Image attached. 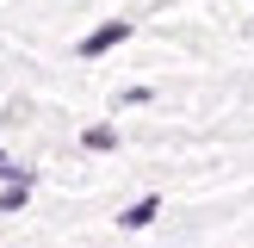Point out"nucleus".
Segmentation results:
<instances>
[{"mask_svg":"<svg viewBox=\"0 0 254 248\" xmlns=\"http://www.w3.org/2000/svg\"><path fill=\"white\" fill-rule=\"evenodd\" d=\"M124 37H130V19H112V25H99L93 37H81V56L93 62V56H106L112 44H124Z\"/></svg>","mask_w":254,"mask_h":248,"instance_id":"f257e3e1","label":"nucleus"},{"mask_svg":"<svg viewBox=\"0 0 254 248\" xmlns=\"http://www.w3.org/2000/svg\"><path fill=\"white\" fill-rule=\"evenodd\" d=\"M155 211H161V198H155V192H149V198H136V205H130V211H124V217H118V223H124V230H143V223H155Z\"/></svg>","mask_w":254,"mask_h":248,"instance_id":"f03ea898","label":"nucleus"},{"mask_svg":"<svg viewBox=\"0 0 254 248\" xmlns=\"http://www.w3.org/2000/svg\"><path fill=\"white\" fill-rule=\"evenodd\" d=\"M25 198H31V186H6V192H0V217H6V211H19Z\"/></svg>","mask_w":254,"mask_h":248,"instance_id":"7ed1b4c3","label":"nucleus"},{"mask_svg":"<svg viewBox=\"0 0 254 248\" xmlns=\"http://www.w3.org/2000/svg\"><path fill=\"white\" fill-rule=\"evenodd\" d=\"M112 143H118V136H112L106 124H93V130H87V149H112Z\"/></svg>","mask_w":254,"mask_h":248,"instance_id":"20e7f679","label":"nucleus"}]
</instances>
